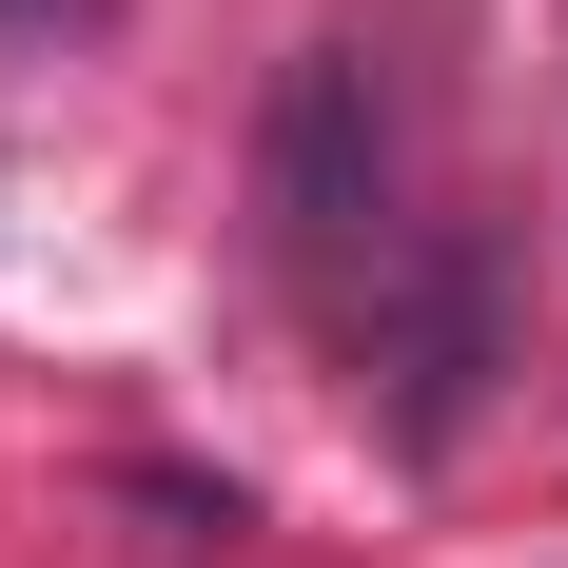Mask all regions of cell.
<instances>
[{"label":"cell","mask_w":568,"mask_h":568,"mask_svg":"<svg viewBox=\"0 0 568 568\" xmlns=\"http://www.w3.org/2000/svg\"><path fill=\"white\" fill-rule=\"evenodd\" d=\"M373 196H393V99H373V59L294 40V79H275V255H353Z\"/></svg>","instance_id":"obj_1"},{"label":"cell","mask_w":568,"mask_h":568,"mask_svg":"<svg viewBox=\"0 0 568 568\" xmlns=\"http://www.w3.org/2000/svg\"><path fill=\"white\" fill-rule=\"evenodd\" d=\"M470 373H490V255H470V235H432V255H412V294H393V452H452Z\"/></svg>","instance_id":"obj_2"},{"label":"cell","mask_w":568,"mask_h":568,"mask_svg":"<svg viewBox=\"0 0 568 568\" xmlns=\"http://www.w3.org/2000/svg\"><path fill=\"white\" fill-rule=\"evenodd\" d=\"M0 20H99V0H0Z\"/></svg>","instance_id":"obj_3"}]
</instances>
